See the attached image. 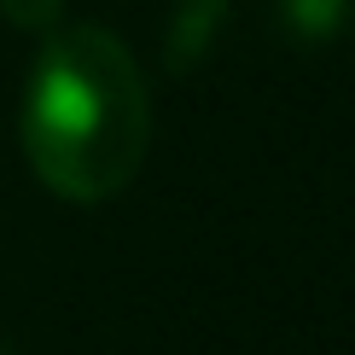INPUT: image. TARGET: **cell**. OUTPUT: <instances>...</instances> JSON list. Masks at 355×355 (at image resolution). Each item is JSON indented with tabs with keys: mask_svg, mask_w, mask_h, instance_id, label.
Here are the masks:
<instances>
[{
	"mask_svg": "<svg viewBox=\"0 0 355 355\" xmlns=\"http://www.w3.org/2000/svg\"><path fill=\"white\" fill-rule=\"evenodd\" d=\"M279 12H286V24L303 29V35H332L338 18H344V0H279Z\"/></svg>",
	"mask_w": 355,
	"mask_h": 355,
	"instance_id": "3957f363",
	"label": "cell"
},
{
	"mask_svg": "<svg viewBox=\"0 0 355 355\" xmlns=\"http://www.w3.org/2000/svg\"><path fill=\"white\" fill-rule=\"evenodd\" d=\"M0 18L12 29L47 35V29H58V18H64V0H0Z\"/></svg>",
	"mask_w": 355,
	"mask_h": 355,
	"instance_id": "277c9868",
	"label": "cell"
},
{
	"mask_svg": "<svg viewBox=\"0 0 355 355\" xmlns=\"http://www.w3.org/2000/svg\"><path fill=\"white\" fill-rule=\"evenodd\" d=\"M152 99L140 64L111 29H47L24 87V157L70 204L116 198L146 164Z\"/></svg>",
	"mask_w": 355,
	"mask_h": 355,
	"instance_id": "6da1fadb",
	"label": "cell"
},
{
	"mask_svg": "<svg viewBox=\"0 0 355 355\" xmlns=\"http://www.w3.org/2000/svg\"><path fill=\"white\" fill-rule=\"evenodd\" d=\"M216 18H221V0H181V35L169 41V58H175V64H192V58L210 47Z\"/></svg>",
	"mask_w": 355,
	"mask_h": 355,
	"instance_id": "7a4b0ae2",
	"label": "cell"
}]
</instances>
